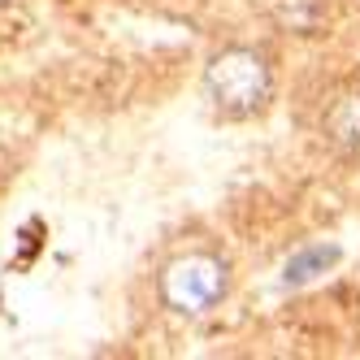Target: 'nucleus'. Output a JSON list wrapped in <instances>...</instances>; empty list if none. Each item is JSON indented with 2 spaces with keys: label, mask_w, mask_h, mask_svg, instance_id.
<instances>
[{
  "label": "nucleus",
  "mask_w": 360,
  "mask_h": 360,
  "mask_svg": "<svg viewBox=\"0 0 360 360\" xmlns=\"http://www.w3.org/2000/svg\"><path fill=\"white\" fill-rule=\"evenodd\" d=\"M204 83H209V96H213L217 109L248 117L269 100L274 79H269V65H265L261 53H252V48H226L221 57H213Z\"/></svg>",
  "instance_id": "nucleus-1"
},
{
  "label": "nucleus",
  "mask_w": 360,
  "mask_h": 360,
  "mask_svg": "<svg viewBox=\"0 0 360 360\" xmlns=\"http://www.w3.org/2000/svg\"><path fill=\"white\" fill-rule=\"evenodd\" d=\"M226 291V265L209 252H187L165 265L161 295L174 313H209Z\"/></svg>",
  "instance_id": "nucleus-2"
},
{
  "label": "nucleus",
  "mask_w": 360,
  "mask_h": 360,
  "mask_svg": "<svg viewBox=\"0 0 360 360\" xmlns=\"http://www.w3.org/2000/svg\"><path fill=\"white\" fill-rule=\"evenodd\" d=\"M326 131H330V139H334V143H343V148H360V91L343 96L339 105L330 109Z\"/></svg>",
  "instance_id": "nucleus-3"
},
{
  "label": "nucleus",
  "mask_w": 360,
  "mask_h": 360,
  "mask_svg": "<svg viewBox=\"0 0 360 360\" xmlns=\"http://www.w3.org/2000/svg\"><path fill=\"white\" fill-rule=\"evenodd\" d=\"M330 261H334V248H308V252H300V256H291V261H287V282H291V287H300V282L317 278Z\"/></svg>",
  "instance_id": "nucleus-4"
}]
</instances>
